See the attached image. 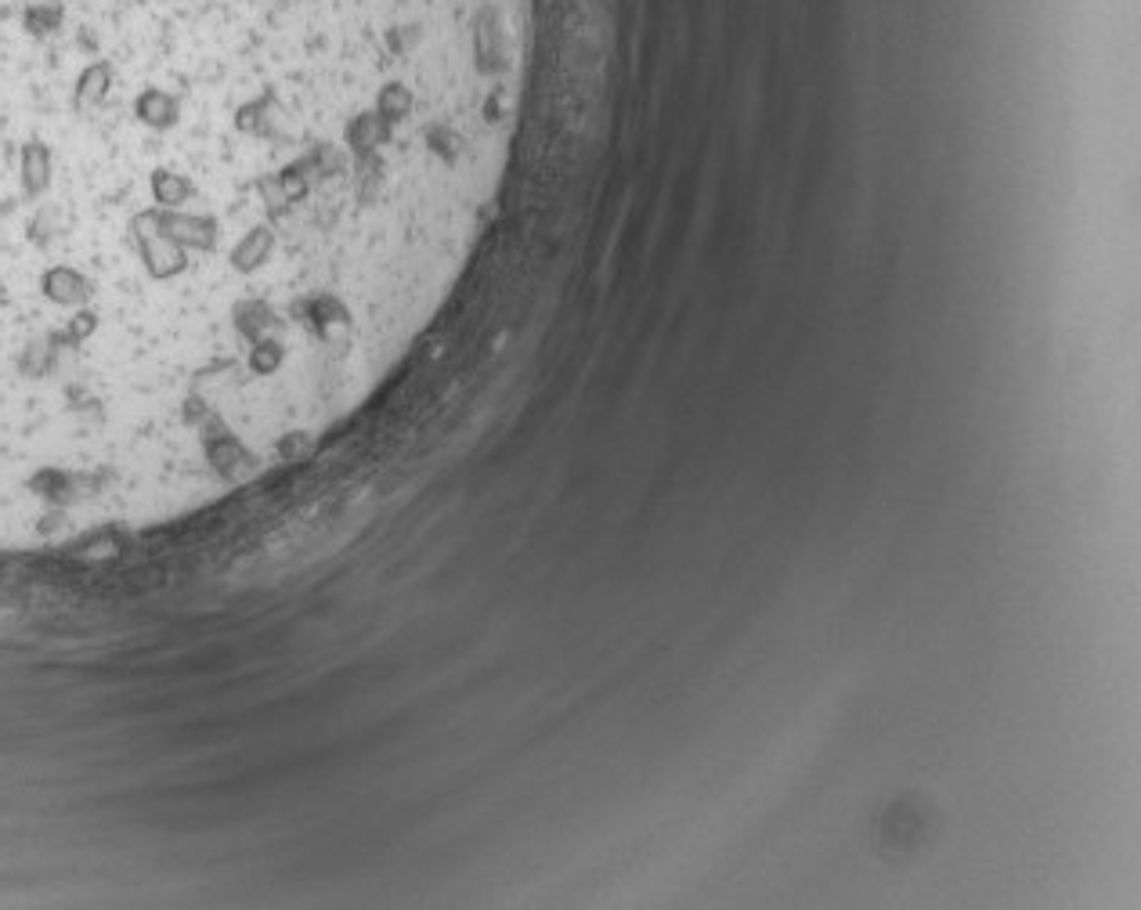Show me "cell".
<instances>
[{
	"instance_id": "obj_1",
	"label": "cell",
	"mask_w": 1141,
	"mask_h": 910,
	"mask_svg": "<svg viewBox=\"0 0 1141 910\" xmlns=\"http://www.w3.org/2000/svg\"><path fill=\"white\" fill-rule=\"evenodd\" d=\"M62 177H73L76 185H84L87 192H91L94 199L109 210V214H116L123 224H127L130 235H134V246H138V253H141V264H145V275H149L152 286L167 297V304L181 315V322L188 325V322H195V318L210 315V304L203 300V293H199L195 286H188V282H192L199 271L210 275V268L195 257L192 246H195V239L203 235V221L206 217H214V214L159 210V206L141 203V199H134L130 192H123V188L109 185V181L87 174V170L73 167V163H65L58 141L33 130V134H26V138L19 141V152H15V221H19V246L37 257V293H40V311H44V329H47V340H51V344H55V325H51V289H55L58 282L80 279V282H87L98 297H102V289L94 286L91 275L80 268V260H76V253H73L76 242L87 239V228L80 224V206H76L73 195L62 188ZM94 246H98V242H94ZM102 304H105V297H102ZM105 311H109V304H105ZM109 318H112V311H109ZM112 322H116V318H112ZM116 329H120V325H116ZM123 344H127V340H123ZM130 358H134V354H130ZM58 362H62V354H58ZM62 376H65V369H62ZM141 380H145V376H141ZM145 387H149V383H145ZM65 398H69V394H65ZM152 405H156V401H152ZM163 427H167V423H163ZM170 445H174V441H170Z\"/></svg>"
},
{
	"instance_id": "obj_2",
	"label": "cell",
	"mask_w": 1141,
	"mask_h": 910,
	"mask_svg": "<svg viewBox=\"0 0 1141 910\" xmlns=\"http://www.w3.org/2000/svg\"><path fill=\"white\" fill-rule=\"evenodd\" d=\"M112 84H116V73H112V62L105 58H94L80 69V76L73 80V109L76 112H102L109 105Z\"/></svg>"
},
{
	"instance_id": "obj_3",
	"label": "cell",
	"mask_w": 1141,
	"mask_h": 910,
	"mask_svg": "<svg viewBox=\"0 0 1141 910\" xmlns=\"http://www.w3.org/2000/svg\"><path fill=\"white\" fill-rule=\"evenodd\" d=\"M62 19H65V8L58 0H37V4H29L26 15H22L29 37H51V33L62 26Z\"/></svg>"
}]
</instances>
